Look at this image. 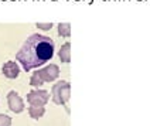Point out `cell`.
I'll return each mask as SVG.
<instances>
[{"label":"cell","mask_w":150,"mask_h":126,"mask_svg":"<svg viewBox=\"0 0 150 126\" xmlns=\"http://www.w3.org/2000/svg\"><path fill=\"white\" fill-rule=\"evenodd\" d=\"M54 52L55 44L52 38L42 34H31L18 50L16 59L21 64L24 71H30L50 61Z\"/></svg>","instance_id":"cell-1"},{"label":"cell","mask_w":150,"mask_h":126,"mask_svg":"<svg viewBox=\"0 0 150 126\" xmlns=\"http://www.w3.org/2000/svg\"><path fill=\"white\" fill-rule=\"evenodd\" d=\"M58 75H59L58 65H55V64H50L48 67L44 68V69L35 71V72H34V75L31 76L30 84L31 85H41L44 81L51 82V81H54L55 78H58Z\"/></svg>","instance_id":"cell-2"},{"label":"cell","mask_w":150,"mask_h":126,"mask_svg":"<svg viewBox=\"0 0 150 126\" xmlns=\"http://www.w3.org/2000/svg\"><path fill=\"white\" fill-rule=\"evenodd\" d=\"M69 89H71V85L68 82H65V81H59L58 84L54 85L52 86L54 102L58 103V105H64L69 99Z\"/></svg>","instance_id":"cell-3"},{"label":"cell","mask_w":150,"mask_h":126,"mask_svg":"<svg viewBox=\"0 0 150 126\" xmlns=\"http://www.w3.org/2000/svg\"><path fill=\"white\" fill-rule=\"evenodd\" d=\"M50 99V93L48 91H33L27 95V101L30 102L31 106H38V108H42Z\"/></svg>","instance_id":"cell-4"},{"label":"cell","mask_w":150,"mask_h":126,"mask_svg":"<svg viewBox=\"0 0 150 126\" xmlns=\"http://www.w3.org/2000/svg\"><path fill=\"white\" fill-rule=\"evenodd\" d=\"M7 101H8V108L13 110V112H16V113L21 112L23 108H24V103L21 101V98H20V96L17 95V92H14V91H11V92L7 95Z\"/></svg>","instance_id":"cell-5"},{"label":"cell","mask_w":150,"mask_h":126,"mask_svg":"<svg viewBox=\"0 0 150 126\" xmlns=\"http://www.w3.org/2000/svg\"><path fill=\"white\" fill-rule=\"evenodd\" d=\"M3 74L7 76V78H10V79H13V78H16L17 75H18V72H20V68H18V65H17L14 61H7L4 65H3Z\"/></svg>","instance_id":"cell-6"},{"label":"cell","mask_w":150,"mask_h":126,"mask_svg":"<svg viewBox=\"0 0 150 126\" xmlns=\"http://www.w3.org/2000/svg\"><path fill=\"white\" fill-rule=\"evenodd\" d=\"M69 50H71V44H69V42H65V44L61 47L58 55L62 62H69V59H71L69 58Z\"/></svg>","instance_id":"cell-7"},{"label":"cell","mask_w":150,"mask_h":126,"mask_svg":"<svg viewBox=\"0 0 150 126\" xmlns=\"http://www.w3.org/2000/svg\"><path fill=\"white\" fill-rule=\"evenodd\" d=\"M58 34L61 37H69L71 35V24L69 23H59Z\"/></svg>","instance_id":"cell-8"},{"label":"cell","mask_w":150,"mask_h":126,"mask_svg":"<svg viewBox=\"0 0 150 126\" xmlns=\"http://www.w3.org/2000/svg\"><path fill=\"white\" fill-rule=\"evenodd\" d=\"M28 112H30V116L31 118H41L42 115L45 113V110L42 109V108H38V106H30V109H28Z\"/></svg>","instance_id":"cell-9"},{"label":"cell","mask_w":150,"mask_h":126,"mask_svg":"<svg viewBox=\"0 0 150 126\" xmlns=\"http://www.w3.org/2000/svg\"><path fill=\"white\" fill-rule=\"evenodd\" d=\"M11 125V119L6 115H0V126H10Z\"/></svg>","instance_id":"cell-10"},{"label":"cell","mask_w":150,"mask_h":126,"mask_svg":"<svg viewBox=\"0 0 150 126\" xmlns=\"http://www.w3.org/2000/svg\"><path fill=\"white\" fill-rule=\"evenodd\" d=\"M37 27H38V28H42V30H50V28H52V23H47V24L37 23Z\"/></svg>","instance_id":"cell-11"}]
</instances>
